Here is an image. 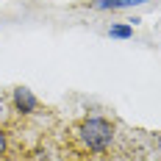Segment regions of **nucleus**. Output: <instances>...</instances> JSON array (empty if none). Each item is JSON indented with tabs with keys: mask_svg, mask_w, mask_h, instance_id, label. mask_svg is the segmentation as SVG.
<instances>
[{
	"mask_svg": "<svg viewBox=\"0 0 161 161\" xmlns=\"http://www.w3.org/2000/svg\"><path fill=\"white\" fill-rule=\"evenodd\" d=\"M147 0H95V8H130V6H142Z\"/></svg>",
	"mask_w": 161,
	"mask_h": 161,
	"instance_id": "7ed1b4c3",
	"label": "nucleus"
},
{
	"mask_svg": "<svg viewBox=\"0 0 161 161\" xmlns=\"http://www.w3.org/2000/svg\"><path fill=\"white\" fill-rule=\"evenodd\" d=\"M14 108L22 111V114H33L39 108V100H36V95H33L28 86H17L14 89Z\"/></svg>",
	"mask_w": 161,
	"mask_h": 161,
	"instance_id": "f03ea898",
	"label": "nucleus"
},
{
	"mask_svg": "<svg viewBox=\"0 0 161 161\" xmlns=\"http://www.w3.org/2000/svg\"><path fill=\"white\" fill-rule=\"evenodd\" d=\"M3 150H6V136H3V130H0V156H3Z\"/></svg>",
	"mask_w": 161,
	"mask_h": 161,
	"instance_id": "39448f33",
	"label": "nucleus"
},
{
	"mask_svg": "<svg viewBox=\"0 0 161 161\" xmlns=\"http://www.w3.org/2000/svg\"><path fill=\"white\" fill-rule=\"evenodd\" d=\"M108 36H114V39H128V36H133V25H111L108 28Z\"/></svg>",
	"mask_w": 161,
	"mask_h": 161,
	"instance_id": "20e7f679",
	"label": "nucleus"
},
{
	"mask_svg": "<svg viewBox=\"0 0 161 161\" xmlns=\"http://www.w3.org/2000/svg\"><path fill=\"white\" fill-rule=\"evenodd\" d=\"M78 136L92 153H103L114 142V125L103 117H89L78 125Z\"/></svg>",
	"mask_w": 161,
	"mask_h": 161,
	"instance_id": "f257e3e1",
	"label": "nucleus"
}]
</instances>
